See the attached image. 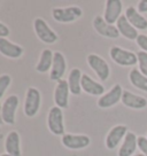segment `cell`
I'll use <instances>...</instances> for the list:
<instances>
[{
    "instance_id": "obj_1",
    "label": "cell",
    "mask_w": 147,
    "mask_h": 156,
    "mask_svg": "<svg viewBox=\"0 0 147 156\" xmlns=\"http://www.w3.org/2000/svg\"><path fill=\"white\" fill-rule=\"evenodd\" d=\"M109 55L115 63L122 67H132L138 63L137 54L127 49H123L118 46L110 47Z\"/></svg>"
},
{
    "instance_id": "obj_2",
    "label": "cell",
    "mask_w": 147,
    "mask_h": 156,
    "mask_svg": "<svg viewBox=\"0 0 147 156\" xmlns=\"http://www.w3.org/2000/svg\"><path fill=\"white\" fill-rule=\"evenodd\" d=\"M47 126L49 132L54 136H64L63 112L59 107H52L47 116Z\"/></svg>"
},
{
    "instance_id": "obj_3",
    "label": "cell",
    "mask_w": 147,
    "mask_h": 156,
    "mask_svg": "<svg viewBox=\"0 0 147 156\" xmlns=\"http://www.w3.org/2000/svg\"><path fill=\"white\" fill-rule=\"evenodd\" d=\"M41 95L39 90L34 87H29L25 93L24 100V114L28 117H34L39 112Z\"/></svg>"
},
{
    "instance_id": "obj_4",
    "label": "cell",
    "mask_w": 147,
    "mask_h": 156,
    "mask_svg": "<svg viewBox=\"0 0 147 156\" xmlns=\"http://www.w3.org/2000/svg\"><path fill=\"white\" fill-rule=\"evenodd\" d=\"M83 15V10L78 6H69L66 8H54L52 16L56 22L60 23H70Z\"/></svg>"
},
{
    "instance_id": "obj_5",
    "label": "cell",
    "mask_w": 147,
    "mask_h": 156,
    "mask_svg": "<svg viewBox=\"0 0 147 156\" xmlns=\"http://www.w3.org/2000/svg\"><path fill=\"white\" fill-rule=\"evenodd\" d=\"M86 61H88V64L90 66V68L97 73L99 79L105 82L109 78V76H110V68H109V66H108L105 58H102L101 56L97 55V54H88Z\"/></svg>"
},
{
    "instance_id": "obj_6",
    "label": "cell",
    "mask_w": 147,
    "mask_h": 156,
    "mask_svg": "<svg viewBox=\"0 0 147 156\" xmlns=\"http://www.w3.org/2000/svg\"><path fill=\"white\" fill-rule=\"evenodd\" d=\"M34 32L37 37L45 44H54L58 40V34L48 27V24L43 19H36L34 21Z\"/></svg>"
},
{
    "instance_id": "obj_7",
    "label": "cell",
    "mask_w": 147,
    "mask_h": 156,
    "mask_svg": "<svg viewBox=\"0 0 147 156\" xmlns=\"http://www.w3.org/2000/svg\"><path fill=\"white\" fill-rule=\"evenodd\" d=\"M122 95H123L122 86L120 84H115L107 93H105L102 97H100L98 99V107L102 108V109L113 107V106L117 105L122 100Z\"/></svg>"
},
{
    "instance_id": "obj_8",
    "label": "cell",
    "mask_w": 147,
    "mask_h": 156,
    "mask_svg": "<svg viewBox=\"0 0 147 156\" xmlns=\"http://www.w3.org/2000/svg\"><path fill=\"white\" fill-rule=\"evenodd\" d=\"M61 142L66 148L68 149H83L91 144V139L90 136H85V134H73V133H67L62 136Z\"/></svg>"
},
{
    "instance_id": "obj_9",
    "label": "cell",
    "mask_w": 147,
    "mask_h": 156,
    "mask_svg": "<svg viewBox=\"0 0 147 156\" xmlns=\"http://www.w3.org/2000/svg\"><path fill=\"white\" fill-rule=\"evenodd\" d=\"M127 132H129L127 131V126L123 125V124H118V125H115L114 127H112L108 132L107 136H106V140H105L106 147L110 151L115 149L121 144V141L124 140Z\"/></svg>"
},
{
    "instance_id": "obj_10",
    "label": "cell",
    "mask_w": 147,
    "mask_h": 156,
    "mask_svg": "<svg viewBox=\"0 0 147 156\" xmlns=\"http://www.w3.org/2000/svg\"><path fill=\"white\" fill-rule=\"evenodd\" d=\"M20 105V100L17 95H9L2 103V119L5 124L13 125L15 124V114Z\"/></svg>"
},
{
    "instance_id": "obj_11",
    "label": "cell",
    "mask_w": 147,
    "mask_h": 156,
    "mask_svg": "<svg viewBox=\"0 0 147 156\" xmlns=\"http://www.w3.org/2000/svg\"><path fill=\"white\" fill-rule=\"evenodd\" d=\"M123 4L121 0H107L106 6H105V13H103V19L108 24L114 25L118 19L122 16Z\"/></svg>"
},
{
    "instance_id": "obj_12",
    "label": "cell",
    "mask_w": 147,
    "mask_h": 156,
    "mask_svg": "<svg viewBox=\"0 0 147 156\" xmlns=\"http://www.w3.org/2000/svg\"><path fill=\"white\" fill-rule=\"evenodd\" d=\"M92 24H93L94 30L100 36H102V37L110 38V39H116L120 37V32H118L117 28L115 25L108 24L107 22L105 21V19L101 17V16H99V15L93 19Z\"/></svg>"
},
{
    "instance_id": "obj_13",
    "label": "cell",
    "mask_w": 147,
    "mask_h": 156,
    "mask_svg": "<svg viewBox=\"0 0 147 156\" xmlns=\"http://www.w3.org/2000/svg\"><path fill=\"white\" fill-rule=\"evenodd\" d=\"M69 85L66 79H61L56 83L55 91H54V102L56 107L61 109L68 108L69 105Z\"/></svg>"
},
{
    "instance_id": "obj_14",
    "label": "cell",
    "mask_w": 147,
    "mask_h": 156,
    "mask_svg": "<svg viewBox=\"0 0 147 156\" xmlns=\"http://www.w3.org/2000/svg\"><path fill=\"white\" fill-rule=\"evenodd\" d=\"M67 70V63L63 54L61 52H55L53 58V64L49 71V78L53 82H59L62 79L64 73Z\"/></svg>"
},
{
    "instance_id": "obj_15",
    "label": "cell",
    "mask_w": 147,
    "mask_h": 156,
    "mask_svg": "<svg viewBox=\"0 0 147 156\" xmlns=\"http://www.w3.org/2000/svg\"><path fill=\"white\" fill-rule=\"evenodd\" d=\"M82 91H84L90 95L102 97L105 94V86L102 84L93 80L88 75L83 73V76H82Z\"/></svg>"
},
{
    "instance_id": "obj_16",
    "label": "cell",
    "mask_w": 147,
    "mask_h": 156,
    "mask_svg": "<svg viewBox=\"0 0 147 156\" xmlns=\"http://www.w3.org/2000/svg\"><path fill=\"white\" fill-rule=\"evenodd\" d=\"M121 102L127 108L131 109H144L147 107V99L142 97V95H137L133 94L130 91H123L122 100Z\"/></svg>"
},
{
    "instance_id": "obj_17",
    "label": "cell",
    "mask_w": 147,
    "mask_h": 156,
    "mask_svg": "<svg viewBox=\"0 0 147 156\" xmlns=\"http://www.w3.org/2000/svg\"><path fill=\"white\" fill-rule=\"evenodd\" d=\"M138 148V136L133 132H127L118 149V156H132Z\"/></svg>"
},
{
    "instance_id": "obj_18",
    "label": "cell",
    "mask_w": 147,
    "mask_h": 156,
    "mask_svg": "<svg viewBox=\"0 0 147 156\" xmlns=\"http://www.w3.org/2000/svg\"><path fill=\"white\" fill-rule=\"evenodd\" d=\"M125 17L130 22V24L132 25L133 28H136L137 30L147 29V20L133 6H129L125 9Z\"/></svg>"
},
{
    "instance_id": "obj_19",
    "label": "cell",
    "mask_w": 147,
    "mask_h": 156,
    "mask_svg": "<svg viewBox=\"0 0 147 156\" xmlns=\"http://www.w3.org/2000/svg\"><path fill=\"white\" fill-rule=\"evenodd\" d=\"M0 53L9 58H19L23 54V48L6 38H0Z\"/></svg>"
},
{
    "instance_id": "obj_20",
    "label": "cell",
    "mask_w": 147,
    "mask_h": 156,
    "mask_svg": "<svg viewBox=\"0 0 147 156\" xmlns=\"http://www.w3.org/2000/svg\"><path fill=\"white\" fill-rule=\"evenodd\" d=\"M6 154L10 156H21V139L16 131H10L5 140Z\"/></svg>"
},
{
    "instance_id": "obj_21",
    "label": "cell",
    "mask_w": 147,
    "mask_h": 156,
    "mask_svg": "<svg viewBox=\"0 0 147 156\" xmlns=\"http://www.w3.org/2000/svg\"><path fill=\"white\" fill-rule=\"evenodd\" d=\"M116 28H117L120 34L123 36L124 38L129 39V40H137L138 36H139L138 30L130 24V22L127 20L125 15H122L118 19V21L116 22Z\"/></svg>"
},
{
    "instance_id": "obj_22",
    "label": "cell",
    "mask_w": 147,
    "mask_h": 156,
    "mask_svg": "<svg viewBox=\"0 0 147 156\" xmlns=\"http://www.w3.org/2000/svg\"><path fill=\"white\" fill-rule=\"evenodd\" d=\"M82 76L83 73L78 68H74L70 70L68 76V85L70 93L74 95H79L82 93Z\"/></svg>"
},
{
    "instance_id": "obj_23",
    "label": "cell",
    "mask_w": 147,
    "mask_h": 156,
    "mask_svg": "<svg viewBox=\"0 0 147 156\" xmlns=\"http://www.w3.org/2000/svg\"><path fill=\"white\" fill-rule=\"evenodd\" d=\"M53 58H54V53L51 51V49L46 48L44 49L41 54H40V58L38 63L36 66V70L40 73H47V71H51V68H52V64H53Z\"/></svg>"
},
{
    "instance_id": "obj_24",
    "label": "cell",
    "mask_w": 147,
    "mask_h": 156,
    "mask_svg": "<svg viewBox=\"0 0 147 156\" xmlns=\"http://www.w3.org/2000/svg\"><path fill=\"white\" fill-rule=\"evenodd\" d=\"M129 80H130V83H131L132 86L147 93V77L139 71V69L133 68L132 70H130V73H129Z\"/></svg>"
},
{
    "instance_id": "obj_25",
    "label": "cell",
    "mask_w": 147,
    "mask_h": 156,
    "mask_svg": "<svg viewBox=\"0 0 147 156\" xmlns=\"http://www.w3.org/2000/svg\"><path fill=\"white\" fill-rule=\"evenodd\" d=\"M137 58L139 71L147 77V53L146 52H142V51H139L137 53Z\"/></svg>"
},
{
    "instance_id": "obj_26",
    "label": "cell",
    "mask_w": 147,
    "mask_h": 156,
    "mask_svg": "<svg viewBox=\"0 0 147 156\" xmlns=\"http://www.w3.org/2000/svg\"><path fill=\"white\" fill-rule=\"evenodd\" d=\"M12 83V78L9 75H1L0 76V99L4 97L6 90Z\"/></svg>"
},
{
    "instance_id": "obj_27",
    "label": "cell",
    "mask_w": 147,
    "mask_h": 156,
    "mask_svg": "<svg viewBox=\"0 0 147 156\" xmlns=\"http://www.w3.org/2000/svg\"><path fill=\"white\" fill-rule=\"evenodd\" d=\"M138 148L142 154L147 156V136H138Z\"/></svg>"
},
{
    "instance_id": "obj_28",
    "label": "cell",
    "mask_w": 147,
    "mask_h": 156,
    "mask_svg": "<svg viewBox=\"0 0 147 156\" xmlns=\"http://www.w3.org/2000/svg\"><path fill=\"white\" fill-rule=\"evenodd\" d=\"M137 45L139 46V48L142 49V52L147 53V36L146 34H139L137 40H136Z\"/></svg>"
},
{
    "instance_id": "obj_29",
    "label": "cell",
    "mask_w": 147,
    "mask_h": 156,
    "mask_svg": "<svg viewBox=\"0 0 147 156\" xmlns=\"http://www.w3.org/2000/svg\"><path fill=\"white\" fill-rule=\"evenodd\" d=\"M137 9L140 14L147 13V0H140V1L138 2Z\"/></svg>"
},
{
    "instance_id": "obj_30",
    "label": "cell",
    "mask_w": 147,
    "mask_h": 156,
    "mask_svg": "<svg viewBox=\"0 0 147 156\" xmlns=\"http://www.w3.org/2000/svg\"><path fill=\"white\" fill-rule=\"evenodd\" d=\"M9 36V29L4 23L0 22V38H6Z\"/></svg>"
},
{
    "instance_id": "obj_31",
    "label": "cell",
    "mask_w": 147,
    "mask_h": 156,
    "mask_svg": "<svg viewBox=\"0 0 147 156\" xmlns=\"http://www.w3.org/2000/svg\"><path fill=\"white\" fill-rule=\"evenodd\" d=\"M4 124V119H2V105L0 102V125Z\"/></svg>"
},
{
    "instance_id": "obj_32",
    "label": "cell",
    "mask_w": 147,
    "mask_h": 156,
    "mask_svg": "<svg viewBox=\"0 0 147 156\" xmlns=\"http://www.w3.org/2000/svg\"><path fill=\"white\" fill-rule=\"evenodd\" d=\"M132 156H145V155L142 154V153H137V154H134V155H132Z\"/></svg>"
},
{
    "instance_id": "obj_33",
    "label": "cell",
    "mask_w": 147,
    "mask_h": 156,
    "mask_svg": "<svg viewBox=\"0 0 147 156\" xmlns=\"http://www.w3.org/2000/svg\"><path fill=\"white\" fill-rule=\"evenodd\" d=\"M0 156H10V155H8V154H2V155H0Z\"/></svg>"
},
{
    "instance_id": "obj_34",
    "label": "cell",
    "mask_w": 147,
    "mask_h": 156,
    "mask_svg": "<svg viewBox=\"0 0 147 156\" xmlns=\"http://www.w3.org/2000/svg\"></svg>"
}]
</instances>
